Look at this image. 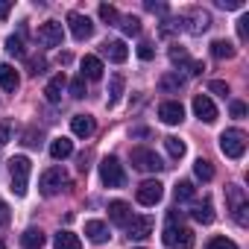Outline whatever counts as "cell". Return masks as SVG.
I'll return each instance as SVG.
<instances>
[{"label": "cell", "mask_w": 249, "mask_h": 249, "mask_svg": "<svg viewBox=\"0 0 249 249\" xmlns=\"http://www.w3.org/2000/svg\"><path fill=\"white\" fill-rule=\"evenodd\" d=\"M194 194H196V191H194V185H191L188 179H182V182L176 185V199H179V202H185V199H194Z\"/></svg>", "instance_id": "obj_30"}, {"label": "cell", "mask_w": 249, "mask_h": 249, "mask_svg": "<svg viewBox=\"0 0 249 249\" xmlns=\"http://www.w3.org/2000/svg\"><path fill=\"white\" fill-rule=\"evenodd\" d=\"M138 56H141L144 62H150V59L156 56V50H153V44H150V41H144V44H138Z\"/></svg>", "instance_id": "obj_39"}, {"label": "cell", "mask_w": 249, "mask_h": 249, "mask_svg": "<svg viewBox=\"0 0 249 249\" xmlns=\"http://www.w3.org/2000/svg\"><path fill=\"white\" fill-rule=\"evenodd\" d=\"M246 24H249V18L243 15V18L237 21V36H240V41H246V38H249V27H246Z\"/></svg>", "instance_id": "obj_42"}, {"label": "cell", "mask_w": 249, "mask_h": 249, "mask_svg": "<svg viewBox=\"0 0 249 249\" xmlns=\"http://www.w3.org/2000/svg\"><path fill=\"white\" fill-rule=\"evenodd\" d=\"M18 85H21L18 71H15L12 65H0V88L9 91V94H15V91H18Z\"/></svg>", "instance_id": "obj_16"}, {"label": "cell", "mask_w": 249, "mask_h": 249, "mask_svg": "<svg viewBox=\"0 0 249 249\" xmlns=\"http://www.w3.org/2000/svg\"><path fill=\"white\" fill-rule=\"evenodd\" d=\"M246 211H249V205H246V202H243V205H237V208H234V220H237V223H240V226H246Z\"/></svg>", "instance_id": "obj_43"}, {"label": "cell", "mask_w": 249, "mask_h": 249, "mask_svg": "<svg viewBox=\"0 0 249 249\" xmlns=\"http://www.w3.org/2000/svg\"><path fill=\"white\" fill-rule=\"evenodd\" d=\"M56 249H82V240L73 234V231H59L56 240H53Z\"/></svg>", "instance_id": "obj_24"}, {"label": "cell", "mask_w": 249, "mask_h": 249, "mask_svg": "<svg viewBox=\"0 0 249 249\" xmlns=\"http://www.w3.org/2000/svg\"><path fill=\"white\" fill-rule=\"evenodd\" d=\"M194 114H196L199 120H205V123H214V120H217V106L211 103V97L196 94V97H194Z\"/></svg>", "instance_id": "obj_12"}, {"label": "cell", "mask_w": 249, "mask_h": 249, "mask_svg": "<svg viewBox=\"0 0 249 249\" xmlns=\"http://www.w3.org/2000/svg\"><path fill=\"white\" fill-rule=\"evenodd\" d=\"M103 76V62L97 56H85L82 59V79H100Z\"/></svg>", "instance_id": "obj_20"}, {"label": "cell", "mask_w": 249, "mask_h": 249, "mask_svg": "<svg viewBox=\"0 0 249 249\" xmlns=\"http://www.w3.org/2000/svg\"><path fill=\"white\" fill-rule=\"evenodd\" d=\"M24 144H27V147H38V144H41V132L36 135V132L30 129V132H27V141H24Z\"/></svg>", "instance_id": "obj_45"}, {"label": "cell", "mask_w": 249, "mask_h": 249, "mask_svg": "<svg viewBox=\"0 0 249 249\" xmlns=\"http://www.w3.org/2000/svg\"><path fill=\"white\" fill-rule=\"evenodd\" d=\"M132 164H135V170H141V173H159L164 164H161V159L153 153V150H147V147H135L132 150Z\"/></svg>", "instance_id": "obj_6"}, {"label": "cell", "mask_w": 249, "mask_h": 249, "mask_svg": "<svg viewBox=\"0 0 249 249\" xmlns=\"http://www.w3.org/2000/svg\"><path fill=\"white\" fill-rule=\"evenodd\" d=\"M164 243L170 249H191L194 246V231L188 226H182V211H170L167 214V229H164Z\"/></svg>", "instance_id": "obj_1"}, {"label": "cell", "mask_w": 249, "mask_h": 249, "mask_svg": "<svg viewBox=\"0 0 249 249\" xmlns=\"http://www.w3.org/2000/svg\"><path fill=\"white\" fill-rule=\"evenodd\" d=\"M85 234H88V240H94V243H106V240H108V226H106L103 220H88V223H85Z\"/></svg>", "instance_id": "obj_17"}, {"label": "cell", "mask_w": 249, "mask_h": 249, "mask_svg": "<svg viewBox=\"0 0 249 249\" xmlns=\"http://www.w3.org/2000/svg\"><path fill=\"white\" fill-rule=\"evenodd\" d=\"M120 27H123V33H126V36H138V33H141V21H138L135 15H126Z\"/></svg>", "instance_id": "obj_31"}, {"label": "cell", "mask_w": 249, "mask_h": 249, "mask_svg": "<svg viewBox=\"0 0 249 249\" xmlns=\"http://www.w3.org/2000/svg\"><path fill=\"white\" fill-rule=\"evenodd\" d=\"M126 231H129V237H135V240L150 237V234H153V217H147V214L132 217V220L126 223Z\"/></svg>", "instance_id": "obj_13"}, {"label": "cell", "mask_w": 249, "mask_h": 249, "mask_svg": "<svg viewBox=\"0 0 249 249\" xmlns=\"http://www.w3.org/2000/svg\"><path fill=\"white\" fill-rule=\"evenodd\" d=\"M68 27H71V33H73L76 41H85V38L94 36V24H91V18L82 15V12H71V15H68Z\"/></svg>", "instance_id": "obj_8"}, {"label": "cell", "mask_w": 249, "mask_h": 249, "mask_svg": "<svg viewBox=\"0 0 249 249\" xmlns=\"http://www.w3.org/2000/svg\"><path fill=\"white\" fill-rule=\"evenodd\" d=\"M159 117L167 123V126H176V123H182V120H185V108H182V103H179V100H167V103H161V106H159Z\"/></svg>", "instance_id": "obj_11"}, {"label": "cell", "mask_w": 249, "mask_h": 249, "mask_svg": "<svg viewBox=\"0 0 249 249\" xmlns=\"http://www.w3.org/2000/svg\"><path fill=\"white\" fill-rule=\"evenodd\" d=\"M103 53H106L111 62H117V65L129 59V50H126V44H123V41H106V44H103Z\"/></svg>", "instance_id": "obj_18"}, {"label": "cell", "mask_w": 249, "mask_h": 249, "mask_svg": "<svg viewBox=\"0 0 249 249\" xmlns=\"http://www.w3.org/2000/svg\"><path fill=\"white\" fill-rule=\"evenodd\" d=\"M108 217H111V223H117V226H126V223L132 220V211H129V205L123 202V199H114V202H108Z\"/></svg>", "instance_id": "obj_15"}, {"label": "cell", "mask_w": 249, "mask_h": 249, "mask_svg": "<svg viewBox=\"0 0 249 249\" xmlns=\"http://www.w3.org/2000/svg\"><path fill=\"white\" fill-rule=\"evenodd\" d=\"M182 85H185V79H182L179 73H164V76H161V91H167V94H170V91H179Z\"/></svg>", "instance_id": "obj_28"}, {"label": "cell", "mask_w": 249, "mask_h": 249, "mask_svg": "<svg viewBox=\"0 0 249 249\" xmlns=\"http://www.w3.org/2000/svg\"><path fill=\"white\" fill-rule=\"evenodd\" d=\"M194 173H196V179H202V182H211V179H214V164H211L208 159H196V164H194Z\"/></svg>", "instance_id": "obj_26"}, {"label": "cell", "mask_w": 249, "mask_h": 249, "mask_svg": "<svg viewBox=\"0 0 249 249\" xmlns=\"http://www.w3.org/2000/svg\"><path fill=\"white\" fill-rule=\"evenodd\" d=\"M120 94H123V76L114 73V76L108 79V106H114V103L120 100Z\"/></svg>", "instance_id": "obj_27"}, {"label": "cell", "mask_w": 249, "mask_h": 249, "mask_svg": "<svg viewBox=\"0 0 249 249\" xmlns=\"http://www.w3.org/2000/svg\"><path fill=\"white\" fill-rule=\"evenodd\" d=\"M71 97H76V100L85 97V79H82V76H76V79L71 82Z\"/></svg>", "instance_id": "obj_37"}, {"label": "cell", "mask_w": 249, "mask_h": 249, "mask_svg": "<svg viewBox=\"0 0 249 249\" xmlns=\"http://www.w3.org/2000/svg\"><path fill=\"white\" fill-rule=\"evenodd\" d=\"M9 9H12V3H9V0H0V21H3V18L9 15Z\"/></svg>", "instance_id": "obj_47"}, {"label": "cell", "mask_w": 249, "mask_h": 249, "mask_svg": "<svg viewBox=\"0 0 249 249\" xmlns=\"http://www.w3.org/2000/svg\"><path fill=\"white\" fill-rule=\"evenodd\" d=\"M71 153H73V141H68V138H56V141L50 144V156H53L56 161L68 159Z\"/></svg>", "instance_id": "obj_23"}, {"label": "cell", "mask_w": 249, "mask_h": 249, "mask_svg": "<svg viewBox=\"0 0 249 249\" xmlns=\"http://www.w3.org/2000/svg\"><path fill=\"white\" fill-rule=\"evenodd\" d=\"M9 173H12V194L15 196H24L27 194V182H30V173H33V161L27 156H15L9 161Z\"/></svg>", "instance_id": "obj_2"}, {"label": "cell", "mask_w": 249, "mask_h": 249, "mask_svg": "<svg viewBox=\"0 0 249 249\" xmlns=\"http://www.w3.org/2000/svg\"><path fill=\"white\" fill-rule=\"evenodd\" d=\"M205 249H237V243H234V240H229V237H223V234H220V237H211V240H208V246H205Z\"/></svg>", "instance_id": "obj_33"}, {"label": "cell", "mask_w": 249, "mask_h": 249, "mask_svg": "<svg viewBox=\"0 0 249 249\" xmlns=\"http://www.w3.org/2000/svg\"><path fill=\"white\" fill-rule=\"evenodd\" d=\"M182 21L188 24V33H194V36H202V33L211 27V15L202 12V9H191V12H185Z\"/></svg>", "instance_id": "obj_10"}, {"label": "cell", "mask_w": 249, "mask_h": 249, "mask_svg": "<svg viewBox=\"0 0 249 249\" xmlns=\"http://www.w3.org/2000/svg\"><path fill=\"white\" fill-rule=\"evenodd\" d=\"M100 179L106 188H120L123 182H126V173H123V164L114 159V156H106L100 161Z\"/></svg>", "instance_id": "obj_4"}, {"label": "cell", "mask_w": 249, "mask_h": 249, "mask_svg": "<svg viewBox=\"0 0 249 249\" xmlns=\"http://www.w3.org/2000/svg\"><path fill=\"white\" fill-rule=\"evenodd\" d=\"M191 217L196 220V223H211L214 220V205H211V199H202L199 205H194V211H191Z\"/></svg>", "instance_id": "obj_22"}, {"label": "cell", "mask_w": 249, "mask_h": 249, "mask_svg": "<svg viewBox=\"0 0 249 249\" xmlns=\"http://www.w3.org/2000/svg\"><path fill=\"white\" fill-rule=\"evenodd\" d=\"M100 18H103L106 24H117V21H120L117 9H114V6H108V3H103V6H100Z\"/></svg>", "instance_id": "obj_34"}, {"label": "cell", "mask_w": 249, "mask_h": 249, "mask_svg": "<svg viewBox=\"0 0 249 249\" xmlns=\"http://www.w3.org/2000/svg\"><path fill=\"white\" fill-rule=\"evenodd\" d=\"M6 223H9V205L0 199V226H6Z\"/></svg>", "instance_id": "obj_46"}, {"label": "cell", "mask_w": 249, "mask_h": 249, "mask_svg": "<svg viewBox=\"0 0 249 249\" xmlns=\"http://www.w3.org/2000/svg\"><path fill=\"white\" fill-rule=\"evenodd\" d=\"M229 111H231V117H243V114H246V103H240V100H231Z\"/></svg>", "instance_id": "obj_41"}, {"label": "cell", "mask_w": 249, "mask_h": 249, "mask_svg": "<svg viewBox=\"0 0 249 249\" xmlns=\"http://www.w3.org/2000/svg\"><path fill=\"white\" fill-rule=\"evenodd\" d=\"M38 41H41L44 47H59V44L65 41V30H62V24H59V21H47V24H41V27H38Z\"/></svg>", "instance_id": "obj_9"}, {"label": "cell", "mask_w": 249, "mask_h": 249, "mask_svg": "<svg viewBox=\"0 0 249 249\" xmlns=\"http://www.w3.org/2000/svg\"><path fill=\"white\" fill-rule=\"evenodd\" d=\"M44 240H47V237H44L41 229H27V231L21 234V246H24V249H41Z\"/></svg>", "instance_id": "obj_21"}, {"label": "cell", "mask_w": 249, "mask_h": 249, "mask_svg": "<svg viewBox=\"0 0 249 249\" xmlns=\"http://www.w3.org/2000/svg\"><path fill=\"white\" fill-rule=\"evenodd\" d=\"M135 196H138L141 205H159L161 196H164V185L156 182V179H147V182L138 185V194H135Z\"/></svg>", "instance_id": "obj_7"}, {"label": "cell", "mask_w": 249, "mask_h": 249, "mask_svg": "<svg viewBox=\"0 0 249 249\" xmlns=\"http://www.w3.org/2000/svg\"><path fill=\"white\" fill-rule=\"evenodd\" d=\"M62 91H65V73H56V76L47 82V88H44L47 103H59V100H62Z\"/></svg>", "instance_id": "obj_19"}, {"label": "cell", "mask_w": 249, "mask_h": 249, "mask_svg": "<svg viewBox=\"0 0 249 249\" xmlns=\"http://www.w3.org/2000/svg\"><path fill=\"white\" fill-rule=\"evenodd\" d=\"M147 9H150V12H167L164 3H147Z\"/></svg>", "instance_id": "obj_48"}, {"label": "cell", "mask_w": 249, "mask_h": 249, "mask_svg": "<svg viewBox=\"0 0 249 249\" xmlns=\"http://www.w3.org/2000/svg\"><path fill=\"white\" fill-rule=\"evenodd\" d=\"M208 91H214V94H220V97H229V85H226L223 79H211V82H208Z\"/></svg>", "instance_id": "obj_38"}, {"label": "cell", "mask_w": 249, "mask_h": 249, "mask_svg": "<svg viewBox=\"0 0 249 249\" xmlns=\"http://www.w3.org/2000/svg\"><path fill=\"white\" fill-rule=\"evenodd\" d=\"M217 6H223V9H243V0H217Z\"/></svg>", "instance_id": "obj_44"}, {"label": "cell", "mask_w": 249, "mask_h": 249, "mask_svg": "<svg viewBox=\"0 0 249 249\" xmlns=\"http://www.w3.org/2000/svg\"><path fill=\"white\" fill-rule=\"evenodd\" d=\"M220 150L226 159H243L246 153V132L243 129H226L220 135Z\"/></svg>", "instance_id": "obj_3"}, {"label": "cell", "mask_w": 249, "mask_h": 249, "mask_svg": "<svg viewBox=\"0 0 249 249\" xmlns=\"http://www.w3.org/2000/svg\"><path fill=\"white\" fill-rule=\"evenodd\" d=\"M71 185V179H68V173L62 170V167H50V170H44L41 173V182H38V188H41V194L44 196H56L62 188H68Z\"/></svg>", "instance_id": "obj_5"}, {"label": "cell", "mask_w": 249, "mask_h": 249, "mask_svg": "<svg viewBox=\"0 0 249 249\" xmlns=\"http://www.w3.org/2000/svg\"><path fill=\"white\" fill-rule=\"evenodd\" d=\"M71 129H73V135H79V138H91L94 129H97V123H94L91 114H73V117H71Z\"/></svg>", "instance_id": "obj_14"}, {"label": "cell", "mask_w": 249, "mask_h": 249, "mask_svg": "<svg viewBox=\"0 0 249 249\" xmlns=\"http://www.w3.org/2000/svg\"><path fill=\"white\" fill-rule=\"evenodd\" d=\"M211 56H214V59H231V56H234V44L226 41V38H217V41L211 44Z\"/></svg>", "instance_id": "obj_25"}, {"label": "cell", "mask_w": 249, "mask_h": 249, "mask_svg": "<svg viewBox=\"0 0 249 249\" xmlns=\"http://www.w3.org/2000/svg\"><path fill=\"white\" fill-rule=\"evenodd\" d=\"M0 249H6V246H3V240H0Z\"/></svg>", "instance_id": "obj_49"}, {"label": "cell", "mask_w": 249, "mask_h": 249, "mask_svg": "<svg viewBox=\"0 0 249 249\" xmlns=\"http://www.w3.org/2000/svg\"><path fill=\"white\" fill-rule=\"evenodd\" d=\"M164 147H167V153L173 156V159H182L185 156V141H179V138H164Z\"/></svg>", "instance_id": "obj_29"}, {"label": "cell", "mask_w": 249, "mask_h": 249, "mask_svg": "<svg viewBox=\"0 0 249 249\" xmlns=\"http://www.w3.org/2000/svg\"><path fill=\"white\" fill-rule=\"evenodd\" d=\"M6 50H9L12 56H24V41H21V36H9V38H6Z\"/></svg>", "instance_id": "obj_35"}, {"label": "cell", "mask_w": 249, "mask_h": 249, "mask_svg": "<svg viewBox=\"0 0 249 249\" xmlns=\"http://www.w3.org/2000/svg\"><path fill=\"white\" fill-rule=\"evenodd\" d=\"M170 62H173V65H185V68L191 65V59H188L185 47H179V44H176V47H170Z\"/></svg>", "instance_id": "obj_32"}, {"label": "cell", "mask_w": 249, "mask_h": 249, "mask_svg": "<svg viewBox=\"0 0 249 249\" xmlns=\"http://www.w3.org/2000/svg\"><path fill=\"white\" fill-rule=\"evenodd\" d=\"M44 68H47V62H44V59H30V73H33V76L44 73Z\"/></svg>", "instance_id": "obj_40"}, {"label": "cell", "mask_w": 249, "mask_h": 249, "mask_svg": "<svg viewBox=\"0 0 249 249\" xmlns=\"http://www.w3.org/2000/svg\"><path fill=\"white\" fill-rule=\"evenodd\" d=\"M12 141V123L9 120H0V147Z\"/></svg>", "instance_id": "obj_36"}]
</instances>
